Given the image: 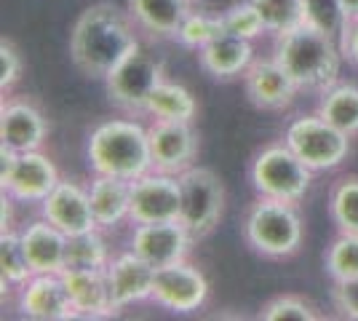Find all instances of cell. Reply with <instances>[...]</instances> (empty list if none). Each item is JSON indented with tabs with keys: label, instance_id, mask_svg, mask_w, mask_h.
Segmentation results:
<instances>
[{
	"label": "cell",
	"instance_id": "cell-21",
	"mask_svg": "<svg viewBox=\"0 0 358 321\" xmlns=\"http://www.w3.org/2000/svg\"><path fill=\"white\" fill-rule=\"evenodd\" d=\"M62 278L67 284L70 300H73L78 319H110L118 311L113 306L107 271H78L67 268L62 271Z\"/></svg>",
	"mask_w": 358,
	"mask_h": 321
},
{
	"label": "cell",
	"instance_id": "cell-30",
	"mask_svg": "<svg viewBox=\"0 0 358 321\" xmlns=\"http://www.w3.org/2000/svg\"><path fill=\"white\" fill-rule=\"evenodd\" d=\"M220 35H224L222 14H206V11H198L185 19V24L177 32V43L185 48H193L201 51L203 46H209L211 41H217Z\"/></svg>",
	"mask_w": 358,
	"mask_h": 321
},
{
	"label": "cell",
	"instance_id": "cell-4",
	"mask_svg": "<svg viewBox=\"0 0 358 321\" xmlns=\"http://www.w3.org/2000/svg\"><path fill=\"white\" fill-rule=\"evenodd\" d=\"M305 236V225L297 212V204L257 196L246 220H243V238L259 257L268 260H289L297 255Z\"/></svg>",
	"mask_w": 358,
	"mask_h": 321
},
{
	"label": "cell",
	"instance_id": "cell-11",
	"mask_svg": "<svg viewBox=\"0 0 358 321\" xmlns=\"http://www.w3.org/2000/svg\"><path fill=\"white\" fill-rule=\"evenodd\" d=\"M182 185L179 174L150 169L131 183V225L179 220Z\"/></svg>",
	"mask_w": 358,
	"mask_h": 321
},
{
	"label": "cell",
	"instance_id": "cell-28",
	"mask_svg": "<svg viewBox=\"0 0 358 321\" xmlns=\"http://www.w3.org/2000/svg\"><path fill=\"white\" fill-rule=\"evenodd\" d=\"M329 217L337 233H358V174L340 177L329 190Z\"/></svg>",
	"mask_w": 358,
	"mask_h": 321
},
{
	"label": "cell",
	"instance_id": "cell-35",
	"mask_svg": "<svg viewBox=\"0 0 358 321\" xmlns=\"http://www.w3.org/2000/svg\"><path fill=\"white\" fill-rule=\"evenodd\" d=\"M22 73H24L22 51L14 46V41L3 38L0 41V89H3V94L11 92L16 83L22 80Z\"/></svg>",
	"mask_w": 358,
	"mask_h": 321
},
{
	"label": "cell",
	"instance_id": "cell-36",
	"mask_svg": "<svg viewBox=\"0 0 358 321\" xmlns=\"http://www.w3.org/2000/svg\"><path fill=\"white\" fill-rule=\"evenodd\" d=\"M331 306L343 319L358 321V276L345 281H331Z\"/></svg>",
	"mask_w": 358,
	"mask_h": 321
},
{
	"label": "cell",
	"instance_id": "cell-14",
	"mask_svg": "<svg viewBox=\"0 0 358 321\" xmlns=\"http://www.w3.org/2000/svg\"><path fill=\"white\" fill-rule=\"evenodd\" d=\"M148 131H150L152 169L169 171V174H182L185 169L195 166V158H198V134H195L193 123L158 121V118H152Z\"/></svg>",
	"mask_w": 358,
	"mask_h": 321
},
{
	"label": "cell",
	"instance_id": "cell-39",
	"mask_svg": "<svg viewBox=\"0 0 358 321\" xmlns=\"http://www.w3.org/2000/svg\"><path fill=\"white\" fill-rule=\"evenodd\" d=\"M340 6H343L345 22H353V19H358V0H340Z\"/></svg>",
	"mask_w": 358,
	"mask_h": 321
},
{
	"label": "cell",
	"instance_id": "cell-8",
	"mask_svg": "<svg viewBox=\"0 0 358 321\" xmlns=\"http://www.w3.org/2000/svg\"><path fill=\"white\" fill-rule=\"evenodd\" d=\"M59 180V169L43 148L16 153L0 145V187L19 204H41Z\"/></svg>",
	"mask_w": 358,
	"mask_h": 321
},
{
	"label": "cell",
	"instance_id": "cell-10",
	"mask_svg": "<svg viewBox=\"0 0 358 321\" xmlns=\"http://www.w3.org/2000/svg\"><path fill=\"white\" fill-rule=\"evenodd\" d=\"M211 284L206 273L187 260L171 262L166 268H155V284H152V303L169 313H195L206 306Z\"/></svg>",
	"mask_w": 358,
	"mask_h": 321
},
{
	"label": "cell",
	"instance_id": "cell-34",
	"mask_svg": "<svg viewBox=\"0 0 358 321\" xmlns=\"http://www.w3.org/2000/svg\"><path fill=\"white\" fill-rule=\"evenodd\" d=\"M302 16H305V24L334 38H340L348 24L340 0H302Z\"/></svg>",
	"mask_w": 358,
	"mask_h": 321
},
{
	"label": "cell",
	"instance_id": "cell-15",
	"mask_svg": "<svg viewBox=\"0 0 358 321\" xmlns=\"http://www.w3.org/2000/svg\"><path fill=\"white\" fill-rule=\"evenodd\" d=\"M243 89L246 97L257 110H268V113H281L294 105L299 94V86L292 80V76L275 62L270 59H254V64L243 76Z\"/></svg>",
	"mask_w": 358,
	"mask_h": 321
},
{
	"label": "cell",
	"instance_id": "cell-37",
	"mask_svg": "<svg viewBox=\"0 0 358 321\" xmlns=\"http://www.w3.org/2000/svg\"><path fill=\"white\" fill-rule=\"evenodd\" d=\"M340 48H343L345 59L358 67V19L345 24L343 35H340Z\"/></svg>",
	"mask_w": 358,
	"mask_h": 321
},
{
	"label": "cell",
	"instance_id": "cell-23",
	"mask_svg": "<svg viewBox=\"0 0 358 321\" xmlns=\"http://www.w3.org/2000/svg\"><path fill=\"white\" fill-rule=\"evenodd\" d=\"M198 62H201L203 73H209L211 78L236 80V78L246 76V70L254 64V43L224 32L217 41H211L209 46L198 51Z\"/></svg>",
	"mask_w": 358,
	"mask_h": 321
},
{
	"label": "cell",
	"instance_id": "cell-13",
	"mask_svg": "<svg viewBox=\"0 0 358 321\" xmlns=\"http://www.w3.org/2000/svg\"><path fill=\"white\" fill-rule=\"evenodd\" d=\"M16 308L32 321H70L75 316L73 300L62 273H35L16 290Z\"/></svg>",
	"mask_w": 358,
	"mask_h": 321
},
{
	"label": "cell",
	"instance_id": "cell-38",
	"mask_svg": "<svg viewBox=\"0 0 358 321\" xmlns=\"http://www.w3.org/2000/svg\"><path fill=\"white\" fill-rule=\"evenodd\" d=\"M0 204H3V209H0V212H3V214H0V217H3V228H0V233L19 230V228H16V220H14V206L19 204V201L11 199L8 193H3V201H0Z\"/></svg>",
	"mask_w": 358,
	"mask_h": 321
},
{
	"label": "cell",
	"instance_id": "cell-7",
	"mask_svg": "<svg viewBox=\"0 0 358 321\" xmlns=\"http://www.w3.org/2000/svg\"><path fill=\"white\" fill-rule=\"evenodd\" d=\"M350 134L331 126L318 113L299 115L286 126L284 142L297 153V158L308 169L318 171H334L348 161L350 155Z\"/></svg>",
	"mask_w": 358,
	"mask_h": 321
},
{
	"label": "cell",
	"instance_id": "cell-9",
	"mask_svg": "<svg viewBox=\"0 0 358 321\" xmlns=\"http://www.w3.org/2000/svg\"><path fill=\"white\" fill-rule=\"evenodd\" d=\"M182 185V209L179 220L187 225L195 238H206L220 225L224 214V185L220 174L209 166H190L179 174Z\"/></svg>",
	"mask_w": 358,
	"mask_h": 321
},
{
	"label": "cell",
	"instance_id": "cell-2",
	"mask_svg": "<svg viewBox=\"0 0 358 321\" xmlns=\"http://www.w3.org/2000/svg\"><path fill=\"white\" fill-rule=\"evenodd\" d=\"M273 57L292 76L299 92L313 94H321L340 80L345 62L340 38L315 30L310 24H299L284 35H275Z\"/></svg>",
	"mask_w": 358,
	"mask_h": 321
},
{
	"label": "cell",
	"instance_id": "cell-20",
	"mask_svg": "<svg viewBox=\"0 0 358 321\" xmlns=\"http://www.w3.org/2000/svg\"><path fill=\"white\" fill-rule=\"evenodd\" d=\"M24 252L32 262L35 273H62L67 268V244L70 236L59 230L54 222H48L45 217H38L27 222L24 228H19Z\"/></svg>",
	"mask_w": 358,
	"mask_h": 321
},
{
	"label": "cell",
	"instance_id": "cell-29",
	"mask_svg": "<svg viewBox=\"0 0 358 321\" xmlns=\"http://www.w3.org/2000/svg\"><path fill=\"white\" fill-rule=\"evenodd\" d=\"M324 268L331 281H345L358 276V233H337L327 246Z\"/></svg>",
	"mask_w": 358,
	"mask_h": 321
},
{
	"label": "cell",
	"instance_id": "cell-19",
	"mask_svg": "<svg viewBox=\"0 0 358 321\" xmlns=\"http://www.w3.org/2000/svg\"><path fill=\"white\" fill-rule=\"evenodd\" d=\"M198 0H129L126 8L136 30L150 41H177L179 27L195 11Z\"/></svg>",
	"mask_w": 358,
	"mask_h": 321
},
{
	"label": "cell",
	"instance_id": "cell-22",
	"mask_svg": "<svg viewBox=\"0 0 358 321\" xmlns=\"http://www.w3.org/2000/svg\"><path fill=\"white\" fill-rule=\"evenodd\" d=\"M91 209L99 230H115L131 222V183L113 174H94L89 185Z\"/></svg>",
	"mask_w": 358,
	"mask_h": 321
},
{
	"label": "cell",
	"instance_id": "cell-3",
	"mask_svg": "<svg viewBox=\"0 0 358 321\" xmlns=\"http://www.w3.org/2000/svg\"><path fill=\"white\" fill-rule=\"evenodd\" d=\"M86 158L94 174H113L134 183L152 169L150 131L134 118H113L99 123L86 142Z\"/></svg>",
	"mask_w": 358,
	"mask_h": 321
},
{
	"label": "cell",
	"instance_id": "cell-26",
	"mask_svg": "<svg viewBox=\"0 0 358 321\" xmlns=\"http://www.w3.org/2000/svg\"><path fill=\"white\" fill-rule=\"evenodd\" d=\"M35 271H32V262L24 252L22 244V236L19 230H8V233H0V287L3 294L14 292L27 284Z\"/></svg>",
	"mask_w": 358,
	"mask_h": 321
},
{
	"label": "cell",
	"instance_id": "cell-18",
	"mask_svg": "<svg viewBox=\"0 0 358 321\" xmlns=\"http://www.w3.org/2000/svg\"><path fill=\"white\" fill-rule=\"evenodd\" d=\"M48 139V121L43 110L30 99H3L0 107V145L16 153L41 150Z\"/></svg>",
	"mask_w": 358,
	"mask_h": 321
},
{
	"label": "cell",
	"instance_id": "cell-25",
	"mask_svg": "<svg viewBox=\"0 0 358 321\" xmlns=\"http://www.w3.org/2000/svg\"><path fill=\"white\" fill-rule=\"evenodd\" d=\"M145 115H152L158 121H185L193 123L198 115V102H195L193 92L182 83L174 80H161L155 86V92L150 94Z\"/></svg>",
	"mask_w": 358,
	"mask_h": 321
},
{
	"label": "cell",
	"instance_id": "cell-6",
	"mask_svg": "<svg viewBox=\"0 0 358 321\" xmlns=\"http://www.w3.org/2000/svg\"><path fill=\"white\" fill-rule=\"evenodd\" d=\"M313 174V169L305 166L286 142L262 148L254 155L252 169H249V180L257 196L289 201V204H299L310 193Z\"/></svg>",
	"mask_w": 358,
	"mask_h": 321
},
{
	"label": "cell",
	"instance_id": "cell-5",
	"mask_svg": "<svg viewBox=\"0 0 358 321\" xmlns=\"http://www.w3.org/2000/svg\"><path fill=\"white\" fill-rule=\"evenodd\" d=\"M166 78V62L161 54H155L152 48L139 41L123 59L118 67L105 78V89L110 102L129 113V115H145L150 94L155 92V86Z\"/></svg>",
	"mask_w": 358,
	"mask_h": 321
},
{
	"label": "cell",
	"instance_id": "cell-24",
	"mask_svg": "<svg viewBox=\"0 0 358 321\" xmlns=\"http://www.w3.org/2000/svg\"><path fill=\"white\" fill-rule=\"evenodd\" d=\"M315 113L321 118H327L331 126H337L340 131L356 137L358 134V86L356 83H343L337 80L334 86H329L318 94V105Z\"/></svg>",
	"mask_w": 358,
	"mask_h": 321
},
{
	"label": "cell",
	"instance_id": "cell-31",
	"mask_svg": "<svg viewBox=\"0 0 358 321\" xmlns=\"http://www.w3.org/2000/svg\"><path fill=\"white\" fill-rule=\"evenodd\" d=\"M252 3L262 16L265 30L270 35H284V32L305 24L302 0H252Z\"/></svg>",
	"mask_w": 358,
	"mask_h": 321
},
{
	"label": "cell",
	"instance_id": "cell-1",
	"mask_svg": "<svg viewBox=\"0 0 358 321\" xmlns=\"http://www.w3.org/2000/svg\"><path fill=\"white\" fill-rule=\"evenodd\" d=\"M139 41L142 38L129 8L102 0L83 8L75 19L70 30V57L86 78L105 80Z\"/></svg>",
	"mask_w": 358,
	"mask_h": 321
},
{
	"label": "cell",
	"instance_id": "cell-33",
	"mask_svg": "<svg viewBox=\"0 0 358 321\" xmlns=\"http://www.w3.org/2000/svg\"><path fill=\"white\" fill-rule=\"evenodd\" d=\"M222 24H224V32H230L236 38H243V41H252V43L268 32L265 30V22H262L259 11L254 8L252 0L236 3L227 11H222Z\"/></svg>",
	"mask_w": 358,
	"mask_h": 321
},
{
	"label": "cell",
	"instance_id": "cell-32",
	"mask_svg": "<svg viewBox=\"0 0 358 321\" xmlns=\"http://www.w3.org/2000/svg\"><path fill=\"white\" fill-rule=\"evenodd\" d=\"M259 319L262 321H318L321 313H318V308H315L310 300H305V297H299V294H278V297H273V300H268V303L262 306Z\"/></svg>",
	"mask_w": 358,
	"mask_h": 321
},
{
	"label": "cell",
	"instance_id": "cell-12",
	"mask_svg": "<svg viewBox=\"0 0 358 321\" xmlns=\"http://www.w3.org/2000/svg\"><path fill=\"white\" fill-rule=\"evenodd\" d=\"M195 241L198 238L182 220H166V222L134 225L129 249L136 252L142 260H148L152 268H166L171 262L187 260Z\"/></svg>",
	"mask_w": 358,
	"mask_h": 321
},
{
	"label": "cell",
	"instance_id": "cell-27",
	"mask_svg": "<svg viewBox=\"0 0 358 321\" xmlns=\"http://www.w3.org/2000/svg\"><path fill=\"white\" fill-rule=\"evenodd\" d=\"M110 260H113V255H110V244H107L105 238V230L94 228V230H86V233H78V236H70V244H67V268H78V271H107Z\"/></svg>",
	"mask_w": 358,
	"mask_h": 321
},
{
	"label": "cell",
	"instance_id": "cell-17",
	"mask_svg": "<svg viewBox=\"0 0 358 321\" xmlns=\"http://www.w3.org/2000/svg\"><path fill=\"white\" fill-rule=\"evenodd\" d=\"M38 206H41V217H45L48 222H54L67 236H78V233H86V230L96 228L89 187H83L75 180H64L62 177L59 185Z\"/></svg>",
	"mask_w": 358,
	"mask_h": 321
},
{
	"label": "cell",
	"instance_id": "cell-16",
	"mask_svg": "<svg viewBox=\"0 0 358 321\" xmlns=\"http://www.w3.org/2000/svg\"><path fill=\"white\" fill-rule=\"evenodd\" d=\"M107 281L115 311H126L131 306L152 303V284H155V268L142 260L136 252H120L107 265Z\"/></svg>",
	"mask_w": 358,
	"mask_h": 321
}]
</instances>
